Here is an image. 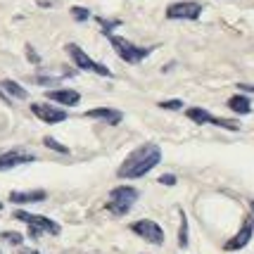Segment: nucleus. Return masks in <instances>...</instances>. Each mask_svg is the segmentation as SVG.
<instances>
[{
  "instance_id": "20",
  "label": "nucleus",
  "mask_w": 254,
  "mask_h": 254,
  "mask_svg": "<svg viewBox=\"0 0 254 254\" xmlns=\"http://www.w3.org/2000/svg\"><path fill=\"white\" fill-rule=\"evenodd\" d=\"M0 238H2V240H7L10 245H22L24 243V235H19V233H12V231L0 233Z\"/></svg>"
},
{
  "instance_id": "1",
  "label": "nucleus",
  "mask_w": 254,
  "mask_h": 254,
  "mask_svg": "<svg viewBox=\"0 0 254 254\" xmlns=\"http://www.w3.org/2000/svg\"><path fill=\"white\" fill-rule=\"evenodd\" d=\"M162 162V150L155 143H145L140 147H135L131 155L124 159V164L119 166L117 176L119 178H140L145 174H150L157 164Z\"/></svg>"
},
{
  "instance_id": "22",
  "label": "nucleus",
  "mask_w": 254,
  "mask_h": 254,
  "mask_svg": "<svg viewBox=\"0 0 254 254\" xmlns=\"http://www.w3.org/2000/svg\"><path fill=\"white\" fill-rule=\"evenodd\" d=\"M159 107L162 110H181L183 107V100H164V102H159Z\"/></svg>"
},
{
  "instance_id": "3",
  "label": "nucleus",
  "mask_w": 254,
  "mask_h": 254,
  "mask_svg": "<svg viewBox=\"0 0 254 254\" xmlns=\"http://www.w3.org/2000/svg\"><path fill=\"white\" fill-rule=\"evenodd\" d=\"M138 197H140V192L133 188V186H119V188H114L110 192L107 211L114 214V216H124V214L131 211V207L138 202Z\"/></svg>"
},
{
  "instance_id": "23",
  "label": "nucleus",
  "mask_w": 254,
  "mask_h": 254,
  "mask_svg": "<svg viewBox=\"0 0 254 254\" xmlns=\"http://www.w3.org/2000/svg\"><path fill=\"white\" fill-rule=\"evenodd\" d=\"M159 183H162V186H176V176L164 174V176H159Z\"/></svg>"
},
{
  "instance_id": "14",
  "label": "nucleus",
  "mask_w": 254,
  "mask_h": 254,
  "mask_svg": "<svg viewBox=\"0 0 254 254\" xmlns=\"http://www.w3.org/2000/svg\"><path fill=\"white\" fill-rule=\"evenodd\" d=\"M48 100H53V102H60L62 107H74L81 95H78V90H71V88H62V90H50L48 93Z\"/></svg>"
},
{
  "instance_id": "16",
  "label": "nucleus",
  "mask_w": 254,
  "mask_h": 254,
  "mask_svg": "<svg viewBox=\"0 0 254 254\" xmlns=\"http://www.w3.org/2000/svg\"><path fill=\"white\" fill-rule=\"evenodd\" d=\"M0 86L5 88V93H10L12 98H17V100H26V98H29V93H26V90H24L17 81H12V78H5Z\"/></svg>"
},
{
  "instance_id": "18",
  "label": "nucleus",
  "mask_w": 254,
  "mask_h": 254,
  "mask_svg": "<svg viewBox=\"0 0 254 254\" xmlns=\"http://www.w3.org/2000/svg\"><path fill=\"white\" fill-rule=\"evenodd\" d=\"M98 24L102 26V33H105V36H112V29L122 26V22H119V19H102V17H98Z\"/></svg>"
},
{
  "instance_id": "25",
  "label": "nucleus",
  "mask_w": 254,
  "mask_h": 254,
  "mask_svg": "<svg viewBox=\"0 0 254 254\" xmlns=\"http://www.w3.org/2000/svg\"><path fill=\"white\" fill-rule=\"evenodd\" d=\"M26 50H29V60H31V62H38V55H36V53H33V48H31V45H29V48H26Z\"/></svg>"
},
{
  "instance_id": "11",
  "label": "nucleus",
  "mask_w": 254,
  "mask_h": 254,
  "mask_svg": "<svg viewBox=\"0 0 254 254\" xmlns=\"http://www.w3.org/2000/svg\"><path fill=\"white\" fill-rule=\"evenodd\" d=\"M36 157L29 155V152H22V150H10V152H2L0 155V171H7V169H14L19 164H29Z\"/></svg>"
},
{
  "instance_id": "7",
  "label": "nucleus",
  "mask_w": 254,
  "mask_h": 254,
  "mask_svg": "<svg viewBox=\"0 0 254 254\" xmlns=\"http://www.w3.org/2000/svg\"><path fill=\"white\" fill-rule=\"evenodd\" d=\"M186 117H188L190 122H195V124H214V126H221V128H228V131H240V124L238 122L214 117V114H209V112L202 110V107H190V110L186 112Z\"/></svg>"
},
{
  "instance_id": "2",
  "label": "nucleus",
  "mask_w": 254,
  "mask_h": 254,
  "mask_svg": "<svg viewBox=\"0 0 254 254\" xmlns=\"http://www.w3.org/2000/svg\"><path fill=\"white\" fill-rule=\"evenodd\" d=\"M17 221H24L26 226H29V238H41L43 233H48V235H60V223L53 221V219H48V216H38V214H29V211L24 209H17L14 214H12Z\"/></svg>"
},
{
  "instance_id": "19",
  "label": "nucleus",
  "mask_w": 254,
  "mask_h": 254,
  "mask_svg": "<svg viewBox=\"0 0 254 254\" xmlns=\"http://www.w3.org/2000/svg\"><path fill=\"white\" fill-rule=\"evenodd\" d=\"M43 145H48L50 150H55V152H62V155H69V147L62 143H57L55 138H50V135H45L43 138Z\"/></svg>"
},
{
  "instance_id": "28",
  "label": "nucleus",
  "mask_w": 254,
  "mask_h": 254,
  "mask_svg": "<svg viewBox=\"0 0 254 254\" xmlns=\"http://www.w3.org/2000/svg\"><path fill=\"white\" fill-rule=\"evenodd\" d=\"M0 209H2V202H0Z\"/></svg>"
},
{
  "instance_id": "24",
  "label": "nucleus",
  "mask_w": 254,
  "mask_h": 254,
  "mask_svg": "<svg viewBox=\"0 0 254 254\" xmlns=\"http://www.w3.org/2000/svg\"><path fill=\"white\" fill-rule=\"evenodd\" d=\"M238 88H240V90H247V93H254V83H240Z\"/></svg>"
},
{
  "instance_id": "17",
  "label": "nucleus",
  "mask_w": 254,
  "mask_h": 254,
  "mask_svg": "<svg viewBox=\"0 0 254 254\" xmlns=\"http://www.w3.org/2000/svg\"><path fill=\"white\" fill-rule=\"evenodd\" d=\"M181 214V231H178V247H188V216L186 211L178 209Z\"/></svg>"
},
{
  "instance_id": "10",
  "label": "nucleus",
  "mask_w": 254,
  "mask_h": 254,
  "mask_svg": "<svg viewBox=\"0 0 254 254\" xmlns=\"http://www.w3.org/2000/svg\"><path fill=\"white\" fill-rule=\"evenodd\" d=\"M31 112L45 124H60L66 119V112L60 110V107H53V105H48V102H33L31 105Z\"/></svg>"
},
{
  "instance_id": "26",
  "label": "nucleus",
  "mask_w": 254,
  "mask_h": 254,
  "mask_svg": "<svg viewBox=\"0 0 254 254\" xmlns=\"http://www.w3.org/2000/svg\"><path fill=\"white\" fill-rule=\"evenodd\" d=\"M19 254H41L38 250H29V247H24V250H19Z\"/></svg>"
},
{
  "instance_id": "9",
  "label": "nucleus",
  "mask_w": 254,
  "mask_h": 254,
  "mask_svg": "<svg viewBox=\"0 0 254 254\" xmlns=\"http://www.w3.org/2000/svg\"><path fill=\"white\" fill-rule=\"evenodd\" d=\"M252 233H254L252 216H247V219L243 221V228L235 233L228 243L223 245V250H226V252H235V250H243V247H247V243L252 240Z\"/></svg>"
},
{
  "instance_id": "15",
  "label": "nucleus",
  "mask_w": 254,
  "mask_h": 254,
  "mask_svg": "<svg viewBox=\"0 0 254 254\" xmlns=\"http://www.w3.org/2000/svg\"><path fill=\"white\" fill-rule=\"evenodd\" d=\"M228 110H233L235 114H250L252 112V102L247 95H233L228 100Z\"/></svg>"
},
{
  "instance_id": "4",
  "label": "nucleus",
  "mask_w": 254,
  "mask_h": 254,
  "mask_svg": "<svg viewBox=\"0 0 254 254\" xmlns=\"http://www.w3.org/2000/svg\"><path fill=\"white\" fill-rule=\"evenodd\" d=\"M107 38H110L112 48L117 50V55L122 57L124 62H128V64L143 62L145 57L155 50V48H138V45H133L131 41H126V38H122V36H107Z\"/></svg>"
},
{
  "instance_id": "8",
  "label": "nucleus",
  "mask_w": 254,
  "mask_h": 254,
  "mask_svg": "<svg viewBox=\"0 0 254 254\" xmlns=\"http://www.w3.org/2000/svg\"><path fill=\"white\" fill-rule=\"evenodd\" d=\"M202 14V5L195 0H183V2H171L166 7L169 19H197Z\"/></svg>"
},
{
  "instance_id": "5",
  "label": "nucleus",
  "mask_w": 254,
  "mask_h": 254,
  "mask_svg": "<svg viewBox=\"0 0 254 254\" xmlns=\"http://www.w3.org/2000/svg\"><path fill=\"white\" fill-rule=\"evenodd\" d=\"M66 53H69V57H71V60L76 62V66H81V69L93 71V74H100V76H112V69H107L105 64H100V62H93V60L86 55V50H81L76 43L66 45Z\"/></svg>"
},
{
  "instance_id": "13",
  "label": "nucleus",
  "mask_w": 254,
  "mask_h": 254,
  "mask_svg": "<svg viewBox=\"0 0 254 254\" xmlns=\"http://www.w3.org/2000/svg\"><path fill=\"white\" fill-rule=\"evenodd\" d=\"M86 117L88 119H102V122L112 124V126H117V124L124 119V114L119 110H110V107H95V110H88L86 112Z\"/></svg>"
},
{
  "instance_id": "6",
  "label": "nucleus",
  "mask_w": 254,
  "mask_h": 254,
  "mask_svg": "<svg viewBox=\"0 0 254 254\" xmlns=\"http://www.w3.org/2000/svg\"><path fill=\"white\" fill-rule=\"evenodd\" d=\"M131 231L138 235V238H143L145 243L150 245H164V231H162V226L157 221H150V219H140V221L131 223Z\"/></svg>"
},
{
  "instance_id": "21",
  "label": "nucleus",
  "mask_w": 254,
  "mask_h": 254,
  "mask_svg": "<svg viewBox=\"0 0 254 254\" xmlns=\"http://www.w3.org/2000/svg\"><path fill=\"white\" fill-rule=\"evenodd\" d=\"M71 17H74V19H76V22H86V19H88L90 17V12L86 10V7H71Z\"/></svg>"
},
{
  "instance_id": "12",
  "label": "nucleus",
  "mask_w": 254,
  "mask_h": 254,
  "mask_svg": "<svg viewBox=\"0 0 254 254\" xmlns=\"http://www.w3.org/2000/svg\"><path fill=\"white\" fill-rule=\"evenodd\" d=\"M48 197L45 190H12L10 192V202L14 204H31V202H43Z\"/></svg>"
},
{
  "instance_id": "27",
  "label": "nucleus",
  "mask_w": 254,
  "mask_h": 254,
  "mask_svg": "<svg viewBox=\"0 0 254 254\" xmlns=\"http://www.w3.org/2000/svg\"><path fill=\"white\" fill-rule=\"evenodd\" d=\"M250 207H252V223H254V199L250 202Z\"/></svg>"
}]
</instances>
